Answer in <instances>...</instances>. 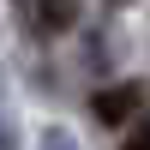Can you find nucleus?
Returning a JSON list of instances; mask_svg holds the SVG:
<instances>
[{
	"mask_svg": "<svg viewBox=\"0 0 150 150\" xmlns=\"http://www.w3.org/2000/svg\"><path fill=\"white\" fill-rule=\"evenodd\" d=\"M120 150H150V126H144V132H126V144H120Z\"/></svg>",
	"mask_w": 150,
	"mask_h": 150,
	"instance_id": "obj_4",
	"label": "nucleus"
},
{
	"mask_svg": "<svg viewBox=\"0 0 150 150\" xmlns=\"http://www.w3.org/2000/svg\"><path fill=\"white\" fill-rule=\"evenodd\" d=\"M0 150H18V132H12V120H6V108H0Z\"/></svg>",
	"mask_w": 150,
	"mask_h": 150,
	"instance_id": "obj_3",
	"label": "nucleus"
},
{
	"mask_svg": "<svg viewBox=\"0 0 150 150\" xmlns=\"http://www.w3.org/2000/svg\"><path fill=\"white\" fill-rule=\"evenodd\" d=\"M30 6H36V24L42 30H66L72 12H78V0H30Z\"/></svg>",
	"mask_w": 150,
	"mask_h": 150,
	"instance_id": "obj_2",
	"label": "nucleus"
},
{
	"mask_svg": "<svg viewBox=\"0 0 150 150\" xmlns=\"http://www.w3.org/2000/svg\"><path fill=\"white\" fill-rule=\"evenodd\" d=\"M96 120H102V126H126L132 114H138V90H132V84H114V90H96Z\"/></svg>",
	"mask_w": 150,
	"mask_h": 150,
	"instance_id": "obj_1",
	"label": "nucleus"
}]
</instances>
